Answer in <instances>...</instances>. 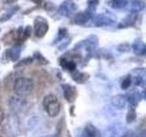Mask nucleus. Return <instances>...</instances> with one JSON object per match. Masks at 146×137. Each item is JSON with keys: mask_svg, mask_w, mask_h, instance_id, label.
I'll use <instances>...</instances> for the list:
<instances>
[{"mask_svg": "<svg viewBox=\"0 0 146 137\" xmlns=\"http://www.w3.org/2000/svg\"><path fill=\"white\" fill-rule=\"evenodd\" d=\"M43 107L49 117H56L60 112V103L54 94H48L43 98Z\"/></svg>", "mask_w": 146, "mask_h": 137, "instance_id": "1", "label": "nucleus"}, {"mask_svg": "<svg viewBox=\"0 0 146 137\" xmlns=\"http://www.w3.org/2000/svg\"><path fill=\"white\" fill-rule=\"evenodd\" d=\"M34 89V82L30 78L21 77L15 81L14 90L19 96H25L32 92Z\"/></svg>", "mask_w": 146, "mask_h": 137, "instance_id": "2", "label": "nucleus"}, {"mask_svg": "<svg viewBox=\"0 0 146 137\" xmlns=\"http://www.w3.org/2000/svg\"><path fill=\"white\" fill-rule=\"evenodd\" d=\"M99 45V39L96 35H90L86 39L80 41V43H78L76 45V48H79V49L84 48L86 49L87 53H88L89 56H92L95 53V51L97 50Z\"/></svg>", "mask_w": 146, "mask_h": 137, "instance_id": "3", "label": "nucleus"}, {"mask_svg": "<svg viewBox=\"0 0 146 137\" xmlns=\"http://www.w3.org/2000/svg\"><path fill=\"white\" fill-rule=\"evenodd\" d=\"M48 22L45 17L38 16L35 17L34 20V30H35V36L36 38L41 39L47 34L48 31Z\"/></svg>", "mask_w": 146, "mask_h": 137, "instance_id": "4", "label": "nucleus"}, {"mask_svg": "<svg viewBox=\"0 0 146 137\" xmlns=\"http://www.w3.org/2000/svg\"><path fill=\"white\" fill-rule=\"evenodd\" d=\"M91 20L93 22V25L98 27H110L115 23V19L110 15H107V14H98V15H95Z\"/></svg>", "mask_w": 146, "mask_h": 137, "instance_id": "5", "label": "nucleus"}, {"mask_svg": "<svg viewBox=\"0 0 146 137\" xmlns=\"http://www.w3.org/2000/svg\"><path fill=\"white\" fill-rule=\"evenodd\" d=\"M78 9V5L76 3L70 2V1H64L58 7V14L62 17H70L74 15L75 11Z\"/></svg>", "mask_w": 146, "mask_h": 137, "instance_id": "6", "label": "nucleus"}, {"mask_svg": "<svg viewBox=\"0 0 146 137\" xmlns=\"http://www.w3.org/2000/svg\"><path fill=\"white\" fill-rule=\"evenodd\" d=\"M141 20V16L139 13H130L126 17L119 23V29H127V27H134L137 23Z\"/></svg>", "mask_w": 146, "mask_h": 137, "instance_id": "7", "label": "nucleus"}, {"mask_svg": "<svg viewBox=\"0 0 146 137\" xmlns=\"http://www.w3.org/2000/svg\"><path fill=\"white\" fill-rule=\"evenodd\" d=\"M93 17H94L93 15L90 14L87 10L82 11V12H79V13L74 14L71 23H72V24H75V25L83 26V25L87 24L89 21H90L91 19H92Z\"/></svg>", "mask_w": 146, "mask_h": 137, "instance_id": "8", "label": "nucleus"}, {"mask_svg": "<svg viewBox=\"0 0 146 137\" xmlns=\"http://www.w3.org/2000/svg\"><path fill=\"white\" fill-rule=\"evenodd\" d=\"M125 8L130 13H140L145 8V0H130Z\"/></svg>", "mask_w": 146, "mask_h": 137, "instance_id": "9", "label": "nucleus"}, {"mask_svg": "<svg viewBox=\"0 0 146 137\" xmlns=\"http://www.w3.org/2000/svg\"><path fill=\"white\" fill-rule=\"evenodd\" d=\"M125 96H126L127 102H129L130 107H132V108H135L141 102V100L143 99L141 93L138 90H132L129 91Z\"/></svg>", "mask_w": 146, "mask_h": 137, "instance_id": "10", "label": "nucleus"}, {"mask_svg": "<svg viewBox=\"0 0 146 137\" xmlns=\"http://www.w3.org/2000/svg\"><path fill=\"white\" fill-rule=\"evenodd\" d=\"M22 48L20 45H16L14 46L13 48L8 49L6 50L5 55H6V59L7 61H17L18 59L20 57V53H21Z\"/></svg>", "mask_w": 146, "mask_h": 137, "instance_id": "11", "label": "nucleus"}, {"mask_svg": "<svg viewBox=\"0 0 146 137\" xmlns=\"http://www.w3.org/2000/svg\"><path fill=\"white\" fill-rule=\"evenodd\" d=\"M63 94L68 102H73L77 97V90L75 87L71 86L70 84H64L62 85Z\"/></svg>", "mask_w": 146, "mask_h": 137, "instance_id": "12", "label": "nucleus"}, {"mask_svg": "<svg viewBox=\"0 0 146 137\" xmlns=\"http://www.w3.org/2000/svg\"><path fill=\"white\" fill-rule=\"evenodd\" d=\"M131 46L132 50H133V52L136 55H138V56H143V55H145L146 46H145V43L141 39H136L134 40V42Z\"/></svg>", "mask_w": 146, "mask_h": 137, "instance_id": "13", "label": "nucleus"}, {"mask_svg": "<svg viewBox=\"0 0 146 137\" xmlns=\"http://www.w3.org/2000/svg\"><path fill=\"white\" fill-rule=\"evenodd\" d=\"M111 103L117 109H123L127 104L126 96L122 94L114 95L111 99Z\"/></svg>", "mask_w": 146, "mask_h": 137, "instance_id": "14", "label": "nucleus"}, {"mask_svg": "<svg viewBox=\"0 0 146 137\" xmlns=\"http://www.w3.org/2000/svg\"><path fill=\"white\" fill-rule=\"evenodd\" d=\"M59 65L61 66L63 70H66L68 71H74L76 70V62L73 61V59H70L67 57H62L59 59Z\"/></svg>", "mask_w": 146, "mask_h": 137, "instance_id": "15", "label": "nucleus"}, {"mask_svg": "<svg viewBox=\"0 0 146 137\" xmlns=\"http://www.w3.org/2000/svg\"><path fill=\"white\" fill-rule=\"evenodd\" d=\"M30 1L33 2L38 7L42 8L48 12H51L55 9L54 4H52L49 1H47V0H30Z\"/></svg>", "mask_w": 146, "mask_h": 137, "instance_id": "16", "label": "nucleus"}, {"mask_svg": "<svg viewBox=\"0 0 146 137\" xmlns=\"http://www.w3.org/2000/svg\"><path fill=\"white\" fill-rule=\"evenodd\" d=\"M71 77L74 81H76L77 83H84L85 81L89 80L90 75L87 74L84 72H80L79 70H75L74 71L71 72Z\"/></svg>", "mask_w": 146, "mask_h": 137, "instance_id": "17", "label": "nucleus"}, {"mask_svg": "<svg viewBox=\"0 0 146 137\" xmlns=\"http://www.w3.org/2000/svg\"><path fill=\"white\" fill-rule=\"evenodd\" d=\"M100 132L98 129L92 124H88L84 128L83 132H82V137H99Z\"/></svg>", "mask_w": 146, "mask_h": 137, "instance_id": "18", "label": "nucleus"}, {"mask_svg": "<svg viewBox=\"0 0 146 137\" xmlns=\"http://www.w3.org/2000/svg\"><path fill=\"white\" fill-rule=\"evenodd\" d=\"M129 0H107V6L112 9H122L125 8Z\"/></svg>", "mask_w": 146, "mask_h": 137, "instance_id": "19", "label": "nucleus"}, {"mask_svg": "<svg viewBox=\"0 0 146 137\" xmlns=\"http://www.w3.org/2000/svg\"><path fill=\"white\" fill-rule=\"evenodd\" d=\"M68 30L66 27H60L58 30V33L55 37V39L53 40V45H57V44H59L61 42L62 40H64L65 39L68 38Z\"/></svg>", "mask_w": 146, "mask_h": 137, "instance_id": "20", "label": "nucleus"}, {"mask_svg": "<svg viewBox=\"0 0 146 137\" xmlns=\"http://www.w3.org/2000/svg\"><path fill=\"white\" fill-rule=\"evenodd\" d=\"M19 9H20L19 6H15V7H11L10 9H8V10L6 13H4L3 15L0 17V21L5 22V21L9 20L18 10H19Z\"/></svg>", "mask_w": 146, "mask_h": 137, "instance_id": "21", "label": "nucleus"}, {"mask_svg": "<svg viewBox=\"0 0 146 137\" xmlns=\"http://www.w3.org/2000/svg\"><path fill=\"white\" fill-rule=\"evenodd\" d=\"M99 0H88L87 1V5H88V7H87L86 10L88 11L91 15L95 16V12H96V8L99 5Z\"/></svg>", "mask_w": 146, "mask_h": 137, "instance_id": "22", "label": "nucleus"}, {"mask_svg": "<svg viewBox=\"0 0 146 137\" xmlns=\"http://www.w3.org/2000/svg\"><path fill=\"white\" fill-rule=\"evenodd\" d=\"M136 119V112H135V108L130 107L129 111L127 112L126 115V122L127 123H131L132 122H134Z\"/></svg>", "mask_w": 146, "mask_h": 137, "instance_id": "23", "label": "nucleus"}, {"mask_svg": "<svg viewBox=\"0 0 146 137\" xmlns=\"http://www.w3.org/2000/svg\"><path fill=\"white\" fill-rule=\"evenodd\" d=\"M34 61V59L32 58V57H27L25 59H23L22 61H18L17 64H16L15 68H19V67H23V66H27V65H29V64H31L32 62H33Z\"/></svg>", "mask_w": 146, "mask_h": 137, "instance_id": "24", "label": "nucleus"}, {"mask_svg": "<svg viewBox=\"0 0 146 137\" xmlns=\"http://www.w3.org/2000/svg\"><path fill=\"white\" fill-rule=\"evenodd\" d=\"M132 82V77L131 75H128L126 76L124 79H123V80L121 81V88L122 90H127L129 87L131 86Z\"/></svg>", "mask_w": 146, "mask_h": 137, "instance_id": "25", "label": "nucleus"}, {"mask_svg": "<svg viewBox=\"0 0 146 137\" xmlns=\"http://www.w3.org/2000/svg\"><path fill=\"white\" fill-rule=\"evenodd\" d=\"M31 32H32V27L30 26H27L24 30H23V34H22V39H21V43L24 42L25 40L30 38L31 36Z\"/></svg>", "mask_w": 146, "mask_h": 137, "instance_id": "26", "label": "nucleus"}, {"mask_svg": "<svg viewBox=\"0 0 146 137\" xmlns=\"http://www.w3.org/2000/svg\"><path fill=\"white\" fill-rule=\"evenodd\" d=\"M34 57L35 59L38 61L40 64H44V65H46V64H48V61L47 59H46L42 54H41L40 52L36 51L34 53Z\"/></svg>", "mask_w": 146, "mask_h": 137, "instance_id": "27", "label": "nucleus"}, {"mask_svg": "<svg viewBox=\"0 0 146 137\" xmlns=\"http://www.w3.org/2000/svg\"><path fill=\"white\" fill-rule=\"evenodd\" d=\"M117 49H118V51H120V52H129L131 49V46L128 43H122L118 46Z\"/></svg>", "mask_w": 146, "mask_h": 137, "instance_id": "28", "label": "nucleus"}, {"mask_svg": "<svg viewBox=\"0 0 146 137\" xmlns=\"http://www.w3.org/2000/svg\"><path fill=\"white\" fill-rule=\"evenodd\" d=\"M70 39H68L66 42H63V43H60L59 44V46H58V49H59V50H63V49H66V48L68 47V45L70 44Z\"/></svg>", "mask_w": 146, "mask_h": 137, "instance_id": "29", "label": "nucleus"}, {"mask_svg": "<svg viewBox=\"0 0 146 137\" xmlns=\"http://www.w3.org/2000/svg\"><path fill=\"white\" fill-rule=\"evenodd\" d=\"M121 137H137V135L132 132H127L123 135H121Z\"/></svg>", "mask_w": 146, "mask_h": 137, "instance_id": "30", "label": "nucleus"}, {"mask_svg": "<svg viewBox=\"0 0 146 137\" xmlns=\"http://www.w3.org/2000/svg\"><path fill=\"white\" fill-rule=\"evenodd\" d=\"M4 120V112L2 111V109H0V125L2 124Z\"/></svg>", "mask_w": 146, "mask_h": 137, "instance_id": "31", "label": "nucleus"}, {"mask_svg": "<svg viewBox=\"0 0 146 137\" xmlns=\"http://www.w3.org/2000/svg\"><path fill=\"white\" fill-rule=\"evenodd\" d=\"M17 1V0H5V2H6L7 4H14L16 3Z\"/></svg>", "mask_w": 146, "mask_h": 137, "instance_id": "32", "label": "nucleus"}, {"mask_svg": "<svg viewBox=\"0 0 146 137\" xmlns=\"http://www.w3.org/2000/svg\"><path fill=\"white\" fill-rule=\"evenodd\" d=\"M42 137H53V136H51V135H46V136H42Z\"/></svg>", "mask_w": 146, "mask_h": 137, "instance_id": "33", "label": "nucleus"}, {"mask_svg": "<svg viewBox=\"0 0 146 137\" xmlns=\"http://www.w3.org/2000/svg\"><path fill=\"white\" fill-rule=\"evenodd\" d=\"M0 32H1V29H0Z\"/></svg>", "mask_w": 146, "mask_h": 137, "instance_id": "34", "label": "nucleus"}]
</instances>
